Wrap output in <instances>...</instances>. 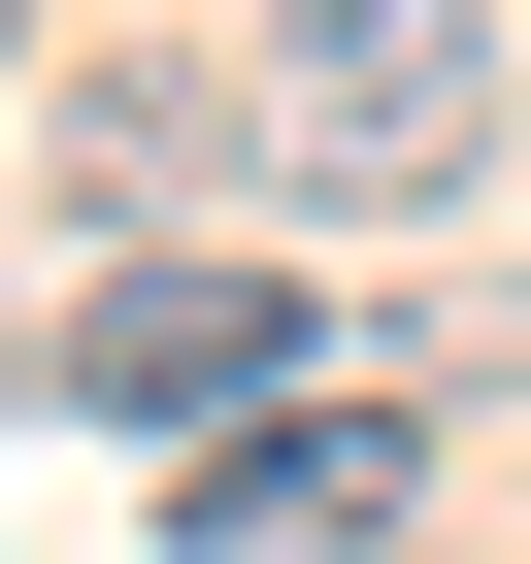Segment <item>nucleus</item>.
<instances>
[{"label": "nucleus", "mask_w": 531, "mask_h": 564, "mask_svg": "<svg viewBox=\"0 0 531 564\" xmlns=\"http://www.w3.org/2000/svg\"><path fill=\"white\" fill-rule=\"evenodd\" d=\"M232 199H300V232H399L498 166V0H266V67H232Z\"/></svg>", "instance_id": "f257e3e1"}, {"label": "nucleus", "mask_w": 531, "mask_h": 564, "mask_svg": "<svg viewBox=\"0 0 531 564\" xmlns=\"http://www.w3.org/2000/svg\"><path fill=\"white\" fill-rule=\"evenodd\" d=\"M0 399H100V432L199 465V399H300V265L266 232H133V265H67V300L0 333Z\"/></svg>", "instance_id": "f03ea898"}, {"label": "nucleus", "mask_w": 531, "mask_h": 564, "mask_svg": "<svg viewBox=\"0 0 531 564\" xmlns=\"http://www.w3.org/2000/svg\"><path fill=\"white\" fill-rule=\"evenodd\" d=\"M399 498H432V366H300L166 465V564H399Z\"/></svg>", "instance_id": "7ed1b4c3"}, {"label": "nucleus", "mask_w": 531, "mask_h": 564, "mask_svg": "<svg viewBox=\"0 0 531 564\" xmlns=\"http://www.w3.org/2000/svg\"><path fill=\"white\" fill-rule=\"evenodd\" d=\"M0 67H34V0H0Z\"/></svg>", "instance_id": "20e7f679"}]
</instances>
